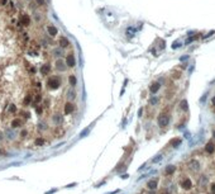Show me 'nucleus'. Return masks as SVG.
I'll return each mask as SVG.
<instances>
[{
    "instance_id": "nucleus-7",
    "label": "nucleus",
    "mask_w": 215,
    "mask_h": 194,
    "mask_svg": "<svg viewBox=\"0 0 215 194\" xmlns=\"http://www.w3.org/2000/svg\"><path fill=\"white\" fill-rule=\"evenodd\" d=\"M52 56L53 57H56V59H60V57H62L65 53H63V48H61V47H57V48H53L52 50Z\"/></svg>"
},
{
    "instance_id": "nucleus-25",
    "label": "nucleus",
    "mask_w": 215,
    "mask_h": 194,
    "mask_svg": "<svg viewBox=\"0 0 215 194\" xmlns=\"http://www.w3.org/2000/svg\"><path fill=\"white\" fill-rule=\"evenodd\" d=\"M181 108H182L184 110H187V109H189V107H187V102H186L185 99L181 102Z\"/></svg>"
},
{
    "instance_id": "nucleus-38",
    "label": "nucleus",
    "mask_w": 215,
    "mask_h": 194,
    "mask_svg": "<svg viewBox=\"0 0 215 194\" xmlns=\"http://www.w3.org/2000/svg\"><path fill=\"white\" fill-rule=\"evenodd\" d=\"M56 192V189H52V190H49V192H47L46 194H52V193H55Z\"/></svg>"
},
{
    "instance_id": "nucleus-11",
    "label": "nucleus",
    "mask_w": 215,
    "mask_h": 194,
    "mask_svg": "<svg viewBox=\"0 0 215 194\" xmlns=\"http://www.w3.org/2000/svg\"><path fill=\"white\" fill-rule=\"evenodd\" d=\"M47 32H48V34H49L51 37H55V36H57L58 29H57L53 24H51V26H48V27H47Z\"/></svg>"
},
{
    "instance_id": "nucleus-39",
    "label": "nucleus",
    "mask_w": 215,
    "mask_h": 194,
    "mask_svg": "<svg viewBox=\"0 0 215 194\" xmlns=\"http://www.w3.org/2000/svg\"><path fill=\"white\" fill-rule=\"evenodd\" d=\"M76 185V183H74V184H70V185H67V188H72V187H75Z\"/></svg>"
},
{
    "instance_id": "nucleus-6",
    "label": "nucleus",
    "mask_w": 215,
    "mask_h": 194,
    "mask_svg": "<svg viewBox=\"0 0 215 194\" xmlns=\"http://www.w3.org/2000/svg\"><path fill=\"white\" fill-rule=\"evenodd\" d=\"M31 22H32V19H31V17H29V15H28V14H22L19 24H23V26L28 27V26L31 24Z\"/></svg>"
},
{
    "instance_id": "nucleus-21",
    "label": "nucleus",
    "mask_w": 215,
    "mask_h": 194,
    "mask_svg": "<svg viewBox=\"0 0 215 194\" xmlns=\"http://www.w3.org/2000/svg\"><path fill=\"white\" fill-rule=\"evenodd\" d=\"M67 98H68V99H75V98H76V93L72 89H70L67 91Z\"/></svg>"
},
{
    "instance_id": "nucleus-18",
    "label": "nucleus",
    "mask_w": 215,
    "mask_h": 194,
    "mask_svg": "<svg viewBox=\"0 0 215 194\" xmlns=\"http://www.w3.org/2000/svg\"><path fill=\"white\" fill-rule=\"evenodd\" d=\"M205 150H206V152H209V153H213V152L215 151L214 143H211V142H208V143H206V146H205Z\"/></svg>"
},
{
    "instance_id": "nucleus-22",
    "label": "nucleus",
    "mask_w": 215,
    "mask_h": 194,
    "mask_svg": "<svg viewBox=\"0 0 215 194\" xmlns=\"http://www.w3.org/2000/svg\"><path fill=\"white\" fill-rule=\"evenodd\" d=\"M44 143V140L42 138V137H38V138H35V141H34V145L35 146H42Z\"/></svg>"
},
{
    "instance_id": "nucleus-29",
    "label": "nucleus",
    "mask_w": 215,
    "mask_h": 194,
    "mask_svg": "<svg viewBox=\"0 0 215 194\" xmlns=\"http://www.w3.org/2000/svg\"><path fill=\"white\" fill-rule=\"evenodd\" d=\"M89 132H90V128H86L85 131H82V132H81V137H85V136L89 133Z\"/></svg>"
},
{
    "instance_id": "nucleus-34",
    "label": "nucleus",
    "mask_w": 215,
    "mask_h": 194,
    "mask_svg": "<svg viewBox=\"0 0 215 194\" xmlns=\"http://www.w3.org/2000/svg\"><path fill=\"white\" fill-rule=\"evenodd\" d=\"M47 127H46V124H44V123H41V124H39V130H46Z\"/></svg>"
},
{
    "instance_id": "nucleus-2",
    "label": "nucleus",
    "mask_w": 215,
    "mask_h": 194,
    "mask_svg": "<svg viewBox=\"0 0 215 194\" xmlns=\"http://www.w3.org/2000/svg\"><path fill=\"white\" fill-rule=\"evenodd\" d=\"M66 65H67V67H75L76 66V57H75V55L72 53V52H70L67 56H66Z\"/></svg>"
},
{
    "instance_id": "nucleus-30",
    "label": "nucleus",
    "mask_w": 215,
    "mask_h": 194,
    "mask_svg": "<svg viewBox=\"0 0 215 194\" xmlns=\"http://www.w3.org/2000/svg\"><path fill=\"white\" fill-rule=\"evenodd\" d=\"M157 102H158V99H157V98H152V99L149 100V103H151V104H152V105L157 104Z\"/></svg>"
},
{
    "instance_id": "nucleus-4",
    "label": "nucleus",
    "mask_w": 215,
    "mask_h": 194,
    "mask_svg": "<svg viewBox=\"0 0 215 194\" xmlns=\"http://www.w3.org/2000/svg\"><path fill=\"white\" fill-rule=\"evenodd\" d=\"M169 123V117L167 114H161L159 117H158V126L159 127H166V126H168Z\"/></svg>"
},
{
    "instance_id": "nucleus-43",
    "label": "nucleus",
    "mask_w": 215,
    "mask_h": 194,
    "mask_svg": "<svg viewBox=\"0 0 215 194\" xmlns=\"http://www.w3.org/2000/svg\"><path fill=\"white\" fill-rule=\"evenodd\" d=\"M213 136H214V138H215V131H214V133H213Z\"/></svg>"
},
{
    "instance_id": "nucleus-15",
    "label": "nucleus",
    "mask_w": 215,
    "mask_h": 194,
    "mask_svg": "<svg viewBox=\"0 0 215 194\" xmlns=\"http://www.w3.org/2000/svg\"><path fill=\"white\" fill-rule=\"evenodd\" d=\"M157 184H158V183H157V180H156V179H154V180H149V181H148V184H147V188H148V189H151V190H154V189L157 188Z\"/></svg>"
},
{
    "instance_id": "nucleus-26",
    "label": "nucleus",
    "mask_w": 215,
    "mask_h": 194,
    "mask_svg": "<svg viewBox=\"0 0 215 194\" xmlns=\"http://www.w3.org/2000/svg\"><path fill=\"white\" fill-rule=\"evenodd\" d=\"M34 1H35V4H37V5H39V6L46 5V0H34Z\"/></svg>"
},
{
    "instance_id": "nucleus-31",
    "label": "nucleus",
    "mask_w": 215,
    "mask_h": 194,
    "mask_svg": "<svg viewBox=\"0 0 215 194\" xmlns=\"http://www.w3.org/2000/svg\"><path fill=\"white\" fill-rule=\"evenodd\" d=\"M196 39V37H191V38H189L187 41H186V45H189V43H191L192 41H195Z\"/></svg>"
},
{
    "instance_id": "nucleus-28",
    "label": "nucleus",
    "mask_w": 215,
    "mask_h": 194,
    "mask_svg": "<svg viewBox=\"0 0 215 194\" xmlns=\"http://www.w3.org/2000/svg\"><path fill=\"white\" fill-rule=\"evenodd\" d=\"M41 99H42V95H41V94H37V95H35V98H34V102H35V103H39V102H41Z\"/></svg>"
},
{
    "instance_id": "nucleus-1",
    "label": "nucleus",
    "mask_w": 215,
    "mask_h": 194,
    "mask_svg": "<svg viewBox=\"0 0 215 194\" xmlns=\"http://www.w3.org/2000/svg\"><path fill=\"white\" fill-rule=\"evenodd\" d=\"M47 85H48V88H49V89L57 90L62 85L61 76H58V75H53V76H51V77L47 80Z\"/></svg>"
},
{
    "instance_id": "nucleus-33",
    "label": "nucleus",
    "mask_w": 215,
    "mask_h": 194,
    "mask_svg": "<svg viewBox=\"0 0 215 194\" xmlns=\"http://www.w3.org/2000/svg\"><path fill=\"white\" fill-rule=\"evenodd\" d=\"M34 18H35V20L39 22V20H41V15H39V13H35V14H34Z\"/></svg>"
},
{
    "instance_id": "nucleus-27",
    "label": "nucleus",
    "mask_w": 215,
    "mask_h": 194,
    "mask_svg": "<svg viewBox=\"0 0 215 194\" xmlns=\"http://www.w3.org/2000/svg\"><path fill=\"white\" fill-rule=\"evenodd\" d=\"M9 112H10V113H15L16 112V107L14 104H12L10 105V107H9Z\"/></svg>"
},
{
    "instance_id": "nucleus-13",
    "label": "nucleus",
    "mask_w": 215,
    "mask_h": 194,
    "mask_svg": "<svg viewBox=\"0 0 215 194\" xmlns=\"http://www.w3.org/2000/svg\"><path fill=\"white\" fill-rule=\"evenodd\" d=\"M182 188H184L185 190H187V189H191V187H192V183H191V180L190 179H185L182 181Z\"/></svg>"
},
{
    "instance_id": "nucleus-20",
    "label": "nucleus",
    "mask_w": 215,
    "mask_h": 194,
    "mask_svg": "<svg viewBox=\"0 0 215 194\" xmlns=\"http://www.w3.org/2000/svg\"><path fill=\"white\" fill-rule=\"evenodd\" d=\"M32 100H33V96H32V95H27V96L24 98V100H23V104H24V105H29L32 103Z\"/></svg>"
},
{
    "instance_id": "nucleus-35",
    "label": "nucleus",
    "mask_w": 215,
    "mask_h": 194,
    "mask_svg": "<svg viewBox=\"0 0 215 194\" xmlns=\"http://www.w3.org/2000/svg\"><path fill=\"white\" fill-rule=\"evenodd\" d=\"M161 159H162L161 156H158V157H156V159H154V160H153V163H157V161H159Z\"/></svg>"
},
{
    "instance_id": "nucleus-37",
    "label": "nucleus",
    "mask_w": 215,
    "mask_h": 194,
    "mask_svg": "<svg viewBox=\"0 0 215 194\" xmlns=\"http://www.w3.org/2000/svg\"><path fill=\"white\" fill-rule=\"evenodd\" d=\"M25 134H27V131H22V132H20V136H23V137H24Z\"/></svg>"
},
{
    "instance_id": "nucleus-16",
    "label": "nucleus",
    "mask_w": 215,
    "mask_h": 194,
    "mask_svg": "<svg viewBox=\"0 0 215 194\" xmlns=\"http://www.w3.org/2000/svg\"><path fill=\"white\" fill-rule=\"evenodd\" d=\"M169 145L172 146V147H175V149H177L180 145H181V140L180 138H173V140H171V142H169Z\"/></svg>"
},
{
    "instance_id": "nucleus-42",
    "label": "nucleus",
    "mask_w": 215,
    "mask_h": 194,
    "mask_svg": "<svg viewBox=\"0 0 215 194\" xmlns=\"http://www.w3.org/2000/svg\"><path fill=\"white\" fill-rule=\"evenodd\" d=\"M1 153H3V151H1V149H0V155H1Z\"/></svg>"
},
{
    "instance_id": "nucleus-24",
    "label": "nucleus",
    "mask_w": 215,
    "mask_h": 194,
    "mask_svg": "<svg viewBox=\"0 0 215 194\" xmlns=\"http://www.w3.org/2000/svg\"><path fill=\"white\" fill-rule=\"evenodd\" d=\"M35 112H37V114H42L43 113V107L42 105H37L35 107Z\"/></svg>"
},
{
    "instance_id": "nucleus-17",
    "label": "nucleus",
    "mask_w": 215,
    "mask_h": 194,
    "mask_svg": "<svg viewBox=\"0 0 215 194\" xmlns=\"http://www.w3.org/2000/svg\"><path fill=\"white\" fill-rule=\"evenodd\" d=\"M68 83H70L71 86H76L77 85V77L75 76V75H70V76H68Z\"/></svg>"
},
{
    "instance_id": "nucleus-8",
    "label": "nucleus",
    "mask_w": 215,
    "mask_h": 194,
    "mask_svg": "<svg viewBox=\"0 0 215 194\" xmlns=\"http://www.w3.org/2000/svg\"><path fill=\"white\" fill-rule=\"evenodd\" d=\"M58 43H60V47L63 48V50H65V48H67L68 46L71 45V43H70V41H68V38H67V37H65V36H62L61 38H60Z\"/></svg>"
},
{
    "instance_id": "nucleus-36",
    "label": "nucleus",
    "mask_w": 215,
    "mask_h": 194,
    "mask_svg": "<svg viewBox=\"0 0 215 194\" xmlns=\"http://www.w3.org/2000/svg\"><path fill=\"white\" fill-rule=\"evenodd\" d=\"M211 192H213V193H215V183L213 184V185H211Z\"/></svg>"
},
{
    "instance_id": "nucleus-41",
    "label": "nucleus",
    "mask_w": 215,
    "mask_h": 194,
    "mask_svg": "<svg viewBox=\"0 0 215 194\" xmlns=\"http://www.w3.org/2000/svg\"><path fill=\"white\" fill-rule=\"evenodd\" d=\"M211 103H213V105H215V96L213 98V100H211Z\"/></svg>"
},
{
    "instance_id": "nucleus-5",
    "label": "nucleus",
    "mask_w": 215,
    "mask_h": 194,
    "mask_svg": "<svg viewBox=\"0 0 215 194\" xmlns=\"http://www.w3.org/2000/svg\"><path fill=\"white\" fill-rule=\"evenodd\" d=\"M56 69H57L60 72H65V71L67 70V65H66V62L62 60V59H57V61H56Z\"/></svg>"
},
{
    "instance_id": "nucleus-40",
    "label": "nucleus",
    "mask_w": 215,
    "mask_h": 194,
    "mask_svg": "<svg viewBox=\"0 0 215 194\" xmlns=\"http://www.w3.org/2000/svg\"><path fill=\"white\" fill-rule=\"evenodd\" d=\"M5 3H6V0H0V4H1V5H5Z\"/></svg>"
},
{
    "instance_id": "nucleus-3",
    "label": "nucleus",
    "mask_w": 215,
    "mask_h": 194,
    "mask_svg": "<svg viewBox=\"0 0 215 194\" xmlns=\"http://www.w3.org/2000/svg\"><path fill=\"white\" fill-rule=\"evenodd\" d=\"M75 112V104L74 103H71V102H67L66 104L63 105V113L66 114V116H68V114H72Z\"/></svg>"
},
{
    "instance_id": "nucleus-23",
    "label": "nucleus",
    "mask_w": 215,
    "mask_h": 194,
    "mask_svg": "<svg viewBox=\"0 0 215 194\" xmlns=\"http://www.w3.org/2000/svg\"><path fill=\"white\" fill-rule=\"evenodd\" d=\"M173 171H175V166H173V165H169V166H167V167H166V174L171 175Z\"/></svg>"
},
{
    "instance_id": "nucleus-9",
    "label": "nucleus",
    "mask_w": 215,
    "mask_h": 194,
    "mask_svg": "<svg viewBox=\"0 0 215 194\" xmlns=\"http://www.w3.org/2000/svg\"><path fill=\"white\" fill-rule=\"evenodd\" d=\"M51 70H52V69H51V66H49L48 63H44V65H42V66H41V69H39V72H41L42 75H44V76H46V75H49Z\"/></svg>"
},
{
    "instance_id": "nucleus-19",
    "label": "nucleus",
    "mask_w": 215,
    "mask_h": 194,
    "mask_svg": "<svg viewBox=\"0 0 215 194\" xmlns=\"http://www.w3.org/2000/svg\"><path fill=\"white\" fill-rule=\"evenodd\" d=\"M189 166L192 169V170H199L200 169V164L196 161V160H192V161H190L189 163Z\"/></svg>"
},
{
    "instance_id": "nucleus-32",
    "label": "nucleus",
    "mask_w": 215,
    "mask_h": 194,
    "mask_svg": "<svg viewBox=\"0 0 215 194\" xmlns=\"http://www.w3.org/2000/svg\"><path fill=\"white\" fill-rule=\"evenodd\" d=\"M180 46H181V43H180V42H177V41H176V42H175V43H173V45H172V48H177V47H180Z\"/></svg>"
},
{
    "instance_id": "nucleus-12",
    "label": "nucleus",
    "mask_w": 215,
    "mask_h": 194,
    "mask_svg": "<svg viewBox=\"0 0 215 194\" xmlns=\"http://www.w3.org/2000/svg\"><path fill=\"white\" fill-rule=\"evenodd\" d=\"M10 124H12L13 128H18V127H20L23 124V120H22V118H14V119L12 120Z\"/></svg>"
},
{
    "instance_id": "nucleus-10",
    "label": "nucleus",
    "mask_w": 215,
    "mask_h": 194,
    "mask_svg": "<svg viewBox=\"0 0 215 194\" xmlns=\"http://www.w3.org/2000/svg\"><path fill=\"white\" fill-rule=\"evenodd\" d=\"M159 88H161V84H159L158 81H154V83H152V84L149 85V91H151L152 94H156V93L159 90Z\"/></svg>"
},
{
    "instance_id": "nucleus-14",
    "label": "nucleus",
    "mask_w": 215,
    "mask_h": 194,
    "mask_svg": "<svg viewBox=\"0 0 215 194\" xmlns=\"http://www.w3.org/2000/svg\"><path fill=\"white\" fill-rule=\"evenodd\" d=\"M62 119H63V118H62L61 114H55V116L52 117V120H53V123H55V124H61Z\"/></svg>"
}]
</instances>
